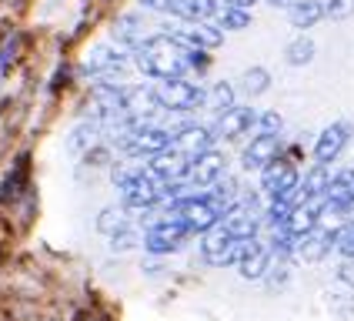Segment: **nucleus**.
I'll list each match as a JSON object with an SVG mask.
<instances>
[{
    "instance_id": "nucleus-27",
    "label": "nucleus",
    "mask_w": 354,
    "mask_h": 321,
    "mask_svg": "<svg viewBox=\"0 0 354 321\" xmlns=\"http://www.w3.org/2000/svg\"><path fill=\"white\" fill-rule=\"evenodd\" d=\"M217 20H221V30H244V27H251V14L241 10V7H227V3H221Z\"/></svg>"
},
{
    "instance_id": "nucleus-9",
    "label": "nucleus",
    "mask_w": 354,
    "mask_h": 321,
    "mask_svg": "<svg viewBox=\"0 0 354 321\" xmlns=\"http://www.w3.org/2000/svg\"><path fill=\"white\" fill-rule=\"evenodd\" d=\"M335 248H337V235H335V231L315 228L311 235L297 238V244H295V258L308 261V264H317V261L328 258V255H331Z\"/></svg>"
},
{
    "instance_id": "nucleus-22",
    "label": "nucleus",
    "mask_w": 354,
    "mask_h": 321,
    "mask_svg": "<svg viewBox=\"0 0 354 321\" xmlns=\"http://www.w3.org/2000/svg\"><path fill=\"white\" fill-rule=\"evenodd\" d=\"M324 201L351 211V204H354V167L331 174V184H328V198H324Z\"/></svg>"
},
{
    "instance_id": "nucleus-28",
    "label": "nucleus",
    "mask_w": 354,
    "mask_h": 321,
    "mask_svg": "<svg viewBox=\"0 0 354 321\" xmlns=\"http://www.w3.org/2000/svg\"><path fill=\"white\" fill-rule=\"evenodd\" d=\"M284 57H288V64H295V67L311 64V57H315V40L311 37L291 40V44H288V51H284Z\"/></svg>"
},
{
    "instance_id": "nucleus-10",
    "label": "nucleus",
    "mask_w": 354,
    "mask_h": 321,
    "mask_svg": "<svg viewBox=\"0 0 354 321\" xmlns=\"http://www.w3.org/2000/svg\"><path fill=\"white\" fill-rule=\"evenodd\" d=\"M174 40L187 51H214L224 44V30L214 24H187L174 34Z\"/></svg>"
},
{
    "instance_id": "nucleus-34",
    "label": "nucleus",
    "mask_w": 354,
    "mask_h": 321,
    "mask_svg": "<svg viewBox=\"0 0 354 321\" xmlns=\"http://www.w3.org/2000/svg\"><path fill=\"white\" fill-rule=\"evenodd\" d=\"M324 14H328V17H335V20L351 17L354 14V0H328V3H324Z\"/></svg>"
},
{
    "instance_id": "nucleus-31",
    "label": "nucleus",
    "mask_w": 354,
    "mask_h": 321,
    "mask_svg": "<svg viewBox=\"0 0 354 321\" xmlns=\"http://www.w3.org/2000/svg\"><path fill=\"white\" fill-rule=\"evenodd\" d=\"M268 84H271V74L264 71V67H251V71H244V91L257 98V94H264L268 91Z\"/></svg>"
},
{
    "instance_id": "nucleus-12",
    "label": "nucleus",
    "mask_w": 354,
    "mask_h": 321,
    "mask_svg": "<svg viewBox=\"0 0 354 321\" xmlns=\"http://www.w3.org/2000/svg\"><path fill=\"white\" fill-rule=\"evenodd\" d=\"M160 104L154 98V91H144V87H131L124 91V111H120V120H134V124H144L151 114H158Z\"/></svg>"
},
{
    "instance_id": "nucleus-17",
    "label": "nucleus",
    "mask_w": 354,
    "mask_h": 321,
    "mask_svg": "<svg viewBox=\"0 0 354 321\" xmlns=\"http://www.w3.org/2000/svg\"><path fill=\"white\" fill-rule=\"evenodd\" d=\"M231 244H234V238L227 235V228H224V224H217L214 231L201 235V258L207 261L211 268H224V258H227Z\"/></svg>"
},
{
    "instance_id": "nucleus-40",
    "label": "nucleus",
    "mask_w": 354,
    "mask_h": 321,
    "mask_svg": "<svg viewBox=\"0 0 354 321\" xmlns=\"http://www.w3.org/2000/svg\"><path fill=\"white\" fill-rule=\"evenodd\" d=\"M224 3H227V7H241V10H248L254 0H224Z\"/></svg>"
},
{
    "instance_id": "nucleus-24",
    "label": "nucleus",
    "mask_w": 354,
    "mask_h": 321,
    "mask_svg": "<svg viewBox=\"0 0 354 321\" xmlns=\"http://www.w3.org/2000/svg\"><path fill=\"white\" fill-rule=\"evenodd\" d=\"M288 14H291V24H295V27H304V30L315 27L321 17H328L321 0H295V3L288 7Z\"/></svg>"
},
{
    "instance_id": "nucleus-14",
    "label": "nucleus",
    "mask_w": 354,
    "mask_h": 321,
    "mask_svg": "<svg viewBox=\"0 0 354 321\" xmlns=\"http://www.w3.org/2000/svg\"><path fill=\"white\" fill-rule=\"evenodd\" d=\"M211 140H214V138H211V131H207V127L191 124V127H180V131H177L171 147L194 160V158H201V154H207V151H214V147H211Z\"/></svg>"
},
{
    "instance_id": "nucleus-15",
    "label": "nucleus",
    "mask_w": 354,
    "mask_h": 321,
    "mask_svg": "<svg viewBox=\"0 0 354 321\" xmlns=\"http://www.w3.org/2000/svg\"><path fill=\"white\" fill-rule=\"evenodd\" d=\"M224 154H217V151H207V154H201V158H194V164H191V184L194 187H214L217 181L224 178Z\"/></svg>"
},
{
    "instance_id": "nucleus-18",
    "label": "nucleus",
    "mask_w": 354,
    "mask_h": 321,
    "mask_svg": "<svg viewBox=\"0 0 354 321\" xmlns=\"http://www.w3.org/2000/svg\"><path fill=\"white\" fill-rule=\"evenodd\" d=\"M321 208H324V201H301V204H295V211L288 218L291 238H304V235L315 231L317 224H321Z\"/></svg>"
},
{
    "instance_id": "nucleus-26",
    "label": "nucleus",
    "mask_w": 354,
    "mask_h": 321,
    "mask_svg": "<svg viewBox=\"0 0 354 321\" xmlns=\"http://www.w3.org/2000/svg\"><path fill=\"white\" fill-rule=\"evenodd\" d=\"M114 255H124V251H134V248H144V231L140 228H124V231H118L114 238H111V244H107Z\"/></svg>"
},
{
    "instance_id": "nucleus-33",
    "label": "nucleus",
    "mask_w": 354,
    "mask_h": 321,
    "mask_svg": "<svg viewBox=\"0 0 354 321\" xmlns=\"http://www.w3.org/2000/svg\"><path fill=\"white\" fill-rule=\"evenodd\" d=\"M288 278H291V268H288V261H274V264H271V271H268V288H284V284H288Z\"/></svg>"
},
{
    "instance_id": "nucleus-8",
    "label": "nucleus",
    "mask_w": 354,
    "mask_h": 321,
    "mask_svg": "<svg viewBox=\"0 0 354 321\" xmlns=\"http://www.w3.org/2000/svg\"><path fill=\"white\" fill-rule=\"evenodd\" d=\"M30 191V154H20L0 184V204H17Z\"/></svg>"
},
{
    "instance_id": "nucleus-6",
    "label": "nucleus",
    "mask_w": 354,
    "mask_h": 321,
    "mask_svg": "<svg viewBox=\"0 0 354 321\" xmlns=\"http://www.w3.org/2000/svg\"><path fill=\"white\" fill-rule=\"evenodd\" d=\"M154 98L164 111H194L197 104H204V91L197 84H187L184 77L160 80L154 87Z\"/></svg>"
},
{
    "instance_id": "nucleus-36",
    "label": "nucleus",
    "mask_w": 354,
    "mask_h": 321,
    "mask_svg": "<svg viewBox=\"0 0 354 321\" xmlns=\"http://www.w3.org/2000/svg\"><path fill=\"white\" fill-rule=\"evenodd\" d=\"M84 160H87V164H94V167H100V164H107V160H111V151H107V147H91Z\"/></svg>"
},
{
    "instance_id": "nucleus-39",
    "label": "nucleus",
    "mask_w": 354,
    "mask_h": 321,
    "mask_svg": "<svg viewBox=\"0 0 354 321\" xmlns=\"http://www.w3.org/2000/svg\"><path fill=\"white\" fill-rule=\"evenodd\" d=\"M140 3L151 10H174V0H140Z\"/></svg>"
},
{
    "instance_id": "nucleus-32",
    "label": "nucleus",
    "mask_w": 354,
    "mask_h": 321,
    "mask_svg": "<svg viewBox=\"0 0 354 321\" xmlns=\"http://www.w3.org/2000/svg\"><path fill=\"white\" fill-rule=\"evenodd\" d=\"M20 47H24V37L20 34H10V37L3 40V47H0V71H10L20 57Z\"/></svg>"
},
{
    "instance_id": "nucleus-37",
    "label": "nucleus",
    "mask_w": 354,
    "mask_h": 321,
    "mask_svg": "<svg viewBox=\"0 0 354 321\" xmlns=\"http://www.w3.org/2000/svg\"><path fill=\"white\" fill-rule=\"evenodd\" d=\"M337 281L348 284V288H354V261H344V264L337 268Z\"/></svg>"
},
{
    "instance_id": "nucleus-29",
    "label": "nucleus",
    "mask_w": 354,
    "mask_h": 321,
    "mask_svg": "<svg viewBox=\"0 0 354 321\" xmlns=\"http://www.w3.org/2000/svg\"><path fill=\"white\" fill-rule=\"evenodd\" d=\"M207 107L217 111V114L234 111V87H231V84H214L211 94H207Z\"/></svg>"
},
{
    "instance_id": "nucleus-7",
    "label": "nucleus",
    "mask_w": 354,
    "mask_h": 321,
    "mask_svg": "<svg viewBox=\"0 0 354 321\" xmlns=\"http://www.w3.org/2000/svg\"><path fill=\"white\" fill-rule=\"evenodd\" d=\"M191 164H194V160L187 158V154L167 147V151H160L158 158H151L147 171H151L158 181H164V184H180V181L191 178Z\"/></svg>"
},
{
    "instance_id": "nucleus-38",
    "label": "nucleus",
    "mask_w": 354,
    "mask_h": 321,
    "mask_svg": "<svg viewBox=\"0 0 354 321\" xmlns=\"http://www.w3.org/2000/svg\"><path fill=\"white\" fill-rule=\"evenodd\" d=\"M261 127H264V134H274V131H281V118H277V114H264V118H261Z\"/></svg>"
},
{
    "instance_id": "nucleus-23",
    "label": "nucleus",
    "mask_w": 354,
    "mask_h": 321,
    "mask_svg": "<svg viewBox=\"0 0 354 321\" xmlns=\"http://www.w3.org/2000/svg\"><path fill=\"white\" fill-rule=\"evenodd\" d=\"M217 10V0H174V14L187 24H207V17H214Z\"/></svg>"
},
{
    "instance_id": "nucleus-1",
    "label": "nucleus",
    "mask_w": 354,
    "mask_h": 321,
    "mask_svg": "<svg viewBox=\"0 0 354 321\" xmlns=\"http://www.w3.org/2000/svg\"><path fill=\"white\" fill-rule=\"evenodd\" d=\"M134 64L147 77H158V80H177L184 77V71H191L187 64V47H180L174 37H151L140 51H134Z\"/></svg>"
},
{
    "instance_id": "nucleus-16",
    "label": "nucleus",
    "mask_w": 354,
    "mask_h": 321,
    "mask_svg": "<svg viewBox=\"0 0 354 321\" xmlns=\"http://www.w3.org/2000/svg\"><path fill=\"white\" fill-rule=\"evenodd\" d=\"M348 134H351V127L348 124H331V127H324L321 131V138H317L315 144V160L317 164H331V160L341 154V147L348 144Z\"/></svg>"
},
{
    "instance_id": "nucleus-21",
    "label": "nucleus",
    "mask_w": 354,
    "mask_h": 321,
    "mask_svg": "<svg viewBox=\"0 0 354 321\" xmlns=\"http://www.w3.org/2000/svg\"><path fill=\"white\" fill-rule=\"evenodd\" d=\"M271 264H274L271 251H268L264 244H257L254 251L237 264V275H241L244 281H264L268 278V271H271Z\"/></svg>"
},
{
    "instance_id": "nucleus-19",
    "label": "nucleus",
    "mask_w": 354,
    "mask_h": 321,
    "mask_svg": "<svg viewBox=\"0 0 354 321\" xmlns=\"http://www.w3.org/2000/svg\"><path fill=\"white\" fill-rule=\"evenodd\" d=\"M254 120H257V114L251 111V107H234V111H227V114L217 118L214 134L217 138H224V140H234V138H241L244 131H251Z\"/></svg>"
},
{
    "instance_id": "nucleus-11",
    "label": "nucleus",
    "mask_w": 354,
    "mask_h": 321,
    "mask_svg": "<svg viewBox=\"0 0 354 321\" xmlns=\"http://www.w3.org/2000/svg\"><path fill=\"white\" fill-rule=\"evenodd\" d=\"M277 154H281V138L277 134H261L244 147L241 160H244V171H264L277 160Z\"/></svg>"
},
{
    "instance_id": "nucleus-35",
    "label": "nucleus",
    "mask_w": 354,
    "mask_h": 321,
    "mask_svg": "<svg viewBox=\"0 0 354 321\" xmlns=\"http://www.w3.org/2000/svg\"><path fill=\"white\" fill-rule=\"evenodd\" d=\"M187 64H191V71H207V51H187Z\"/></svg>"
},
{
    "instance_id": "nucleus-2",
    "label": "nucleus",
    "mask_w": 354,
    "mask_h": 321,
    "mask_svg": "<svg viewBox=\"0 0 354 321\" xmlns=\"http://www.w3.org/2000/svg\"><path fill=\"white\" fill-rule=\"evenodd\" d=\"M114 184L120 191V201L127 211L134 214H151L167 204V184L158 181L147 167L144 171H124V167H114Z\"/></svg>"
},
{
    "instance_id": "nucleus-5",
    "label": "nucleus",
    "mask_w": 354,
    "mask_h": 321,
    "mask_svg": "<svg viewBox=\"0 0 354 321\" xmlns=\"http://www.w3.org/2000/svg\"><path fill=\"white\" fill-rule=\"evenodd\" d=\"M297 187H301V174H297V167L291 160L277 158L271 167L261 171V191H264L268 204L271 201H291V204H297Z\"/></svg>"
},
{
    "instance_id": "nucleus-13",
    "label": "nucleus",
    "mask_w": 354,
    "mask_h": 321,
    "mask_svg": "<svg viewBox=\"0 0 354 321\" xmlns=\"http://www.w3.org/2000/svg\"><path fill=\"white\" fill-rule=\"evenodd\" d=\"M114 40H118L120 47H131V51H140L144 44H147V24H144V17L140 14H120L118 20H114Z\"/></svg>"
},
{
    "instance_id": "nucleus-30",
    "label": "nucleus",
    "mask_w": 354,
    "mask_h": 321,
    "mask_svg": "<svg viewBox=\"0 0 354 321\" xmlns=\"http://www.w3.org/2000/svg\"><path fill=\"white\" fill-rule=\"evenodd\" d=\"M100 127L97 124H80V127H74V134H71V151H91L94 147V140H97Z\"/></svg>"
},
{
    "instance_id": "nucleus-4",
    "label": "nucleus",
    "mask_w": 354,
    "mask_h": 321,
    "mask_svg": "<svg viewBox=\"0 0 354 321\" xmlns=\"http://www.w3.org/2000/svg\"><path fill=\"white\" fill-rule=\"evenodd\" d=\"M171 144H174V138L160 127H144L134 120H124V127H120V147L131 158H158Z\"/></svg>"
},
{
    "instance_id": "nucleus-3",
    "label": "nucleus",
    "mask_w": 354,
    "mask_h": 321,
    "mask_svg": "<svg viewBox=\"0 0 354 321\" xmlns=\"http://www.w3.org/2000/svg\"><path fill=\"white\" fill-rule=\"evenodd\" d=\"M160 214L151 224H147V231H144V251L151 255V258H164V255H174L180 251L187 238H191V231L180 224L177 218H171L164 208H158Z\"/></svg>"
},
{
    "instance_id": "nucleus-25",
    "label": "nucleus",
    "mask_w": 354,
    "mask_h": 321,
    "mask_svg": "<svg viewBox=\"0 0 354 321\" xmlns=\"http://www.w3.org/2000/svg\"><path fill=\"white\" fill-rule=\"evenodd\" d=\"M124 228H131L127 224V208H104L97 214V231L100 235H107V238H114L118 231Z\"/></svg>"
},
{
    "instance_id": "nucleus-41",
    "label": "nucleus",
    "mask_w": 354,
    "mask_h": 321,
    "mask_svg": "<svg viewBox=\"0 0 354 321\" xmlns=\"http://www.w3.org/2000/svg\"><path fill=\"white\" fill-rule=\"evenodd\" d=\"M268 3H274V7H291L295 0H268Z\"/></svg>"
},
{
    "instance_id": "nucleus-20",
    "label": "nucleus",
    "mask_w": 354,
    "mask_h": 321,
    "mask_svg": "<svg viewBox=\"0 0 354 321\" xmlns=\"http://www.w3.org/2000/svg\"><path fill=\"white\" fill-rule=\"evenodd\" d=\"M120 67H124V57H120L114 47H107V44L91 47V51H87V60H84V71H87V74H114Z\"/></svg>"
}]
</instances>
